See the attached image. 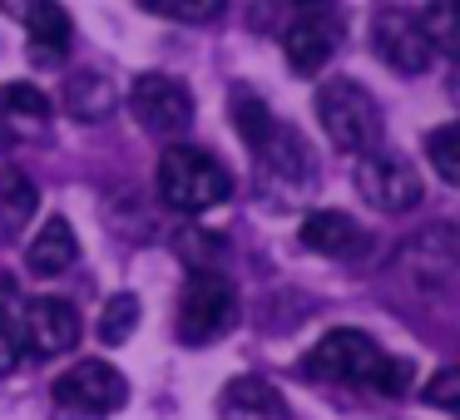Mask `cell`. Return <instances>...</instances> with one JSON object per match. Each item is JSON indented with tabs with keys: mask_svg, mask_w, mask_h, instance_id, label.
Masks as SVG:
<instances>
[{
	"mask_svg": "<svg viewBox=\"0 0 460 420\" xmlns=\"http://www.w3.org/2000/svg\"><path fill=\"white\" fill-rule=\"evenodd\" d=\"M154 183H159V198L179 213H208L233 193V173L213 153L193 149V144H169L159 153Z\"/></svg>",
	"mask_w": 460,
	"mask_h": 420,
	"instance_id": "obj_1",
	"label": "cell"
},
{
	"mask_svg": "<svg viewBox=\"0 0 460 420\" xmlns=\"http://www.w3.org/2000/svg\"><path fill=\"white\" fill-rule=\"evenodd\" d=\"M317 119L322 134L337 144L341 153H367L381 144L386 119H381V104L371 100V90H361L357 80H327L317 90Z\"/></svg>",
	"mask_w": 460,
	"mask_h": 420,
	"instance_id": "obj_2",
	"label": "cell"
},
{
	"mask_svg": "<svg viewBox=\"0 0 460 420\" xmlns=\"http://www.w3.org/2000/svg\"><path fill=\"white\" fill-rule=\"evenodd\" d=\"M238 321V287L223 272L199 267L179 297V337L189 346H208V341L228 337Z\"/></svg>",
	"mask_w": 460,
	"mask_h": 420,
	"instance_id": "obj_3",
	"label": "cell"
},
{
	"mask_svg": "<svg viewBox=\"0 0 460 420\" xmlns=\"http://www.w3.org/2000/svg\"><path fill=\"white\" fill-rule=\"evenodd\" d=\"M341 31H347V21H341V11L332 0H297L288 31H282V55H288V65L297 74H317L337 55Z\"/></svg>",
	"mask_w": 460,
	"mask_h": 420,
	"instance_id": "obj_4",
	"label": "cell"
},
{
	"mask_svg": "<svg viewBox=\"0 0 460 420\" xmlns=\"http://www.w3.org/2000/svg\"><path fill=\"white\" fill-rule=\"evenodd\" d=\"M357 193L381 213H411L426 198L416 163L396 149H381V144L367 153H357Z\"/></svg>",
	"mask_w": 460,
	"mask_h": 420,
	"instance_id": "obj_5",
	"label": "cell"
},
{
	"mask_svg": "<svg viewBox=\"0 0 460 420\" xmlns=\"http://www.w3.org/2000/svg\"><path fill=\"white\" fill-rule=\"evenodd\" d=\"M129 109L139 119V129L173 139L193 124V90L173 74H139L129 90Z\"/></svg>",
	"mask_w": 460,
	"mask_h": 420,
	"instance_id": "obj_6",
	"label": "cell"
},
{
	"mask_svg": "<svg viewBox=\"0 0 460 420\" xmlns=\"http://www.w3.org/2000/svg\"><path fill=\"white\" fill-rule=\"evenodd\" d=\"M55 400L80 416H114L129 400V381L110 361H75L60 381H55Z\"/></svg>",
	"mask_w": 460,
	"mask_h": 420,
	"instance_id": "obj_7",
	"label": "cell"
},
{
	"mask_svg": "<svg viewBox=\"0 0 460 420\" xmlns=\"http://www.w3.org/2000/svg\"><path fill=\"white\" fill-rule=\"evenodd\" d=\"M376 356H381V346L367 337V331L337 327V331H327V337L307 351L302 371H307L312 381H347V386H361L367 371L376 366Z\"/></svg>",
	"mask_w": 460,
	"mask_h": 420,
	"instance_id": "obj_8",
	"label": "cell"
},
{
	"mask_svg": "<svg viewBox=\"0 0 460 420\" xmlns=\"http://www.w3.org/2000/svg\"><path fill=\"white\" fill-rule=\"evenodd\" d=\"M21 341H25V351H35L40 361L70 356V351L80 346V311H75L65 297H35V302H25V311H21Z\"/></svg>",
	"mask_w": 460,
	"mask_h": 420,
	"instance_id": "obj_9",
	"label": "cell"
},
{
	"mask_svg": "<svg viewBox=\"0 0 460 420\" xmlns=\"http://www.w3.org/2000/svg\"><path fill=\"white\" fill-rule=\"evenodd\" d=\"M371 45H376V55L396 74H420L430 65V55H436L430 40H426V31H420V21L406 15V11L376 15V25H371Z\"/></svg>",
	"mask_w": 460,
	"mask_h": 420,
	"instance_id": "obj_10",
	"label": "cell"
},
{
	"mask_svg": "<svg viewBox=\"0 0 460 420\" xmlns=\"http://www.w3.org/2000/svg\"><path fill=\"white\" fill-rule=\"evenodd\" d=\"M0 15H11V21H21L31 31L35 60H65L75 25L60 0H0Z\"/></svg>",
	"mask_w": 460,
	"mask_h": 420,
	"instance_id": "obj_11",
	"label": "cell"
},
{
	"mask_svg": "<svg viewBox=\"0 0 460 420\" xmlns=\"http://www.w3.org/2000/svg\"><path fill=\"white\" fill-rule=\"evenodd\" d=\"M297 238L307 252H322V258H361L367 252V228L357 218H347V213H332V208L312 213Z\"/></svg>",
	"mask_w": 460,
	"mask_h": 420,
	"instance_id": "obj_12",
	"label": "cell"
},
{
	"mask_svg": "<svg viewBox=\"0 0 460 420\" xmlns=\"http://www.w3.org/2000/svg\"><path fill=\"white\" fill-rule=\"evenodd\" d=\"M401 258L416 267V282H426V287H446V282L456 277V232H450L446 223H436V228L416 232Z\"/></svg>",
	"mask_w": 460,
	"mask_h": 420,
	"instance_id": "obj_13",
	"label": "cell"
},
{
	"mask_svg": "<svg viewBox=\"0 0 460 420\" xmlns=\"http://www.w3.org/2000/svg\"><path fill=\"white\" fill-rule=\"evenodd\" d=\"M258 159L268 163L278 179H288V183L312 179V149H307V139H302L297 129H282V124H272V129L258 139Z\"/></svg>",
	"mask_w": 460,
	"mask_h": 420,
	"instance_id": "obj_14",
	"label": "cell"
},
{
	"mask_svg": "<svg viewBox=\"0 0 460 420\" xmlns=\"http://www.w3.org/2000/svg\"><path fill=\"white\" fill-rule=\"evenodd\" d=\"M75 258H80V242H75V228L65 218H50L31 238V248H25V262H31V272H40V277H55V272L75 267Z\"/></svg>",
	"mask_w": 460,
	"mask_h": 420,
	"instance_id": "obj_15",
	"label": "cell"
},
{
	"mask_svg": "<svg viewBox=\"0 0 460 420\" xmlns=\"http://www.w3.org/2000/svg\"><path fill=\"white\" fill-rule=\"evenodd\" d=\"M50 119V100L35 84H5L0 90V139H21L25 129H40Z\"/></svg>",
	"mask_w": 460,
	"mask_h": 420,
	"instance_id": "obj_16",
	"label": "cell"
},
{
	"mask_svg": "<svg viewBox=\"0 0 460 420\" xmlns=\"http://www.w3.org/2000/svg\"><path fill=\"white\" fill-rule=\"evenodd\" d=\"M114 104H119L114 84L104 80V74H94V70L70 74V84H65V109H70L80 124H100V119H110Z\"/></svg>",
	"mask_w": 460,
	"mask_h": 420,
	"instance_id": "obj_17",
	"label": "cell"
},
{
	"mask_svg": "<svg viewBox=\"0 0 460 420\" xmlns=\"http://www.w3.org/2000/svg\"><path fill=\"white\" fill-rule=\"evenodd\" d=\"M223 416L228 420H282V406H278V390L268 386V381H233L228 390H223Z\"/></svg>",
	"mask_w": 460,
	"mask_h": 420,
	"instance_id": "obj_18",
	"label": "cell"
},
{
	"mask_svg": "<svg viewBox=\"0 0 460 420\" xmlns=\"http://www.w3.org/2000/svg\"><path fill=\"white\" fill-rule=\"evenodd\" d=\"M35 203H40V188H35V183L25 179L21 169H5V173H0V223H5V228H11V232H25Z\"/></svg>",
	"mask_w": 460,
	"mask_h": 420,
	"instance_id": "obj_19",
	"label": "cell"
},
{
	"mask_svg": "<svg viewBox=\"0 0 460 420\" xmlns=\"http://www.w3.org/2000/svg\"><path fill=\"white\" fill-rule=\"evenodd\" d=\"M134 327H139V297L134 292H114L100 311V341L104 346H124L134 337Z\"/></svg>",
	"mask_w": 460,
	"mask_h": 420,
	"instance_id": "obj_20",
	"label": "cell"
},
{
	"mask_svg": "<svg viewBox=\"0 0 460 420\" xmlns=\"http://www.w3.org/2000/svg\"><path fill=\"white\" fill-rule=\"evenodd\" d=\"M426 159L440 173V183L456 188L460 183V124H440V129L426 134Z\"/></svg>",
	"mask_w": 460,
	"mask_h": 420,
	"instance_id": "obj_21",
	"label": "cell"
},
{
	"mask_svg": "<svg viewBox=\"0 0 460 420\" xmlns=\"http://www.w3.org/2000/svg\"><path fill=\"white\" fill-rule=\"evenodd\" d=\"M456 5L460 0H430L426 11L416 15L420 31H426V40H430V50H440V55L456 50Z\"/></svg>",
	"mask_w": 460,
	"mask_h": 420,
	"instance_id": "obj_22",
	"label": "cell"
},
{
	"mask_svg": "<svg viewBox=\"0 0 460 420\" xmlns=\"http://www.w3.org/2000/svg\"><path fill=\"white\" fill-rule=\"evenodd\" d=\"M411 376H416V371H411V361H406V356H386V351H381L376 366L367 371V381H361V386L376 390V396H406Z\"/></svg>",
	"mask_w": 460,
	"mask_h": 420,
	"instance_id": "obj_23",
	"label": "cell"
},
{
	"mask_svg": "<svg viewBox=\"0 0 460 420\" xmlns=\"http://www.w3.org/2000/svg\"><path fill=\"white\" fill-rule=\"evenodd\" d=\"M233 114H238V134L248 149H258V139L272 129V114L262 100H252V94H238V104H233Z\"/></svg>",
	"mask_w": 460,
	"mask_h": 420,
	"instance_id": "obj_24",
	"label": "cell"
},
{
	"mask_svg": "<svg viewBox=\"0 0 460 420\" xmlns=\"http://www.w3.org/2000/svg\"><path fill=\"white\" fill-rule=\"evenodd\" d=\"M25 356V341H21V317H11V311L0 307V376H11L15 366H21Z\"/></svg>",
	"mask_w": 460,
	"mask_h": 420,
	"instance_id": "obj_25",
	"label": "cell"
},
{
	"mask_svg": "<svg viewBox=\"0 0 460 420\" xmlns=\"http://www.w3.org/2000/svg\"><path fill=\"white\" fill-rule=\"evenodd\" d=\"M456 390H460V371H456V366H446V371H436V376H430V386L420 390V396H426L436 410L456 416V406H460V400H456Z\"/></svg>",
	"mask_w": 460,
	"mask_h": 420,
	"instance_id": "obj_26",
	"label": "cell"
},
{
	"mask_svg": "<svg viewBox=\"0 0 460 420\" xmlns=\"http://www.w3.org/2000/svg\"><path fill=\"white\" fill-rule=\"evenodd\" d=\"M223 5H228V0H159V11L179 15V21H193V25L213 21V15L223 11Z\"/></svg>",
	"mask_w": 460,
	"mask_h": 420,
	"instance_id": "obj_27",
	"label": "cell"
},
{
	"mask_svg": "<svg viewBox=\"0 0 460 420\" xmlns=\"http://www.w3.org/2000/svg\"><path fill=\"white\" fill-rule=\"evenodd\" d=\"M139 5H149V11H159V0H139Z\"/></svg>",
	"mask_w": 460,
	"mask_h": 420,
	"instance_id": "obj_28",
	"label": "cell"
}]
</instances>
